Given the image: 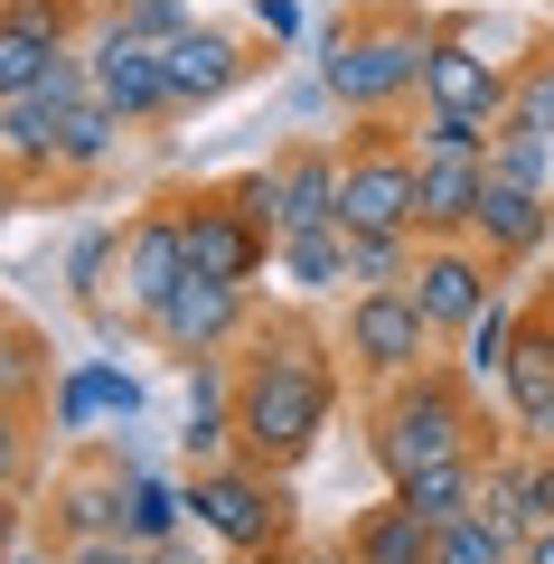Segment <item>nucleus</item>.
<instances>
[{
  "label": "nucleus",
  "instance_id": "f257e3e1",
  "mask_svg": "<svg viewBox=\"0 0 554 564\" xmlns=\"http://www.w3.org/2000/svg\"><path fill=\"white\" fill-rule=\"evenodd\" d=\"M338 386H348V358H338L329 321H311L301 302L254 311V329H245V348H236V452L292 480V470L329 443Z\"/></svg>",
  "mask_w": 554,
  "mask_h": 564
},
{
  "label": "nucleus",
  "instance_id": "f03ea898",
  "mask_svg": "<svg viewBox=\"0 0 554 564\" xmlns=\"http://www.w3.org/2000/svg\"><path fill=\"white\" fill-rule=\"evenodd\" d=\"M423 47L433 20L404 0H348V20L319 29V85L348 122H404L423 95Z\"/></svg>",
  "mask_w": 554,
  "mask_h": 564
},
{
  "label": "nucleus",
  "instance_id": "7ed1b4c3",
  "mask_svg": "<svg viewBox=\"0 0 554 564\" xmlns=\"http://www.w3.org/2000/svg\"><path fill=\"white\" fill-rule=\"evenodd\" d=\"M498 443H508V433L489 423V395H479L452 358H433L423 377L367 395V462L385 470V489H395L404 470H423V462H479V452H498Z\"/></svg>",
  "mask_w": 554,
  "mask_h": 564
},
{
  "label": "nucleus",
  "instance_id": "20e7f679",
  "mask_svg": "<svg viewBox=\"0 0 554 564\" xmlns=\"http://www.w3.org/2000/svg\"><path fill=\"white\" fill-rule=\"evenodd\" d=\"M526 39H535V29H508V20H489V10H442V20H433V47H423V95H414V113H452V122L498 132V122H508V85H517Z\"/></svg>",
  "mask_w": 554,
  "mask_h": 564
},
{
  "label": "nucleus",
  "instance_id": "39448f33",
  "mask_svg": "<svg viewBox=\"0 0 554 564\" xmlns=\"http://www.w3.org/2000/svg\"><path fill=\"white\" fill-rule=\"evenodd\" d=\"M188 527L198 536H217L226 555H263V545H301V518H292V480L263 462H245V452H226V462L188 470Z\"/></svg>",
  "mask_w": 554,
  "mask_h": 564
},
{
  "label": "nucleus",
  "instance_id": "423d86ee",
  "mask_svg": "<svg viewBox=\"0 0 554 564\" xmlns=\"http://www.w3.org/2000/svg\"><path fill=\"white\" fill-rule=\"evenodd\" d=\"M404 141H414V236L423 245L470 236L479 188H489V132L479 122H452V113H414Z\"/></svg>",
  "mask_w": 554,
  "mask_h": 564
},
{
  "label": "nucleus",
  "instance_id": "0eeeda50",
  "mask_svg": "<svg viewBox=\"0 0 554 564\" xmlns=\"http://www.w3.org/2000/svg\"><path fill=\"white\" fill-rule=\"evenodd\" d=\"M329 329H338V358H348V377L367 386V395H385V386L423 377V367L442 358L433 321H423V302L404 292V282H385V292H348Z\"/></svg>",
  "mask_w": 554,
  "mask_h": 564
},
{
  "label": "nucleus",
  "instance_id": "6e6552de",
  "mask_svg": "<svg viewBox=\"0 0 554 564\" xmlns=\"http://www.w3.org/2000/svg\"><path fill=\"white\" fill-rule=\"evenodd\" d=\"M338 226L348 236H414V141H404V122H348V141H338Z\"/></svg>",
  "mask_w": 554,
  "mask_h": 564
},
{
  "label": "nucleus",
  "instance_id": "1a4fd4ad",
  "mask_svg": "<svg viewBox=\"0 0 554 564\" xmlns=\"http://www.w3.org/2000/svg\"><path fill=\"white\" fill-rule=\"evenodd\" d=\"M236 188H245V207L273 226V245L282 236H311V226H338V141L292 132L273 161H254Z\"/></svg>",
  "mask_w": 554,
  "mask_h": 564
},
{
  "label": "nucleus",
  "instance_id": "9d476101",
  "mask_svg": "<svg viewBox=\"0 0 554 564\" xmlns=\"http://www.w3.org/2000/svg\"><path fill=\"white\" fill-rule=\"evenodd\" d=\"M132 470H141V452H132V443H85L76 462L47 480L39 545L76 555V545H95V536H122V489H132Z\"/></svg>",
  "mask_w": 554,
  "mask_h": 564
},
{
  "label": "nucleus",
  "instance_id": "9b49d317",
  "mask_svg": "<svg viewBox=\"0 0 554 564\" xmlns=\"http://www.w3.org/2000/svg\"><path fill=\"white\" fill-rule=\"evenodd\" d=\"M178 245H188V273H217V282H263L273 273V226L245 207L236 180L217 188H178Z\"/></svg>",
  "mask_w": 554,
  "mask_h": 564
},
{
  "label": "nucleus",
  "instance_id": "f8f14e48",
  "mask_svg": "<svg viewBox=\"0 0 554 564\" xmlns=\"http://www.w3.org/2000/svg\"><path fill=\"white\" fill-rule=\"evenodd\" d=\"M245 329H254V282H217V273H188L170 292V302L151 311V329L141 339L160 348V358L198 367V358H236Z\"/></svg>",
  "mask_w": 554,
  "mask_h": 564
},
{
  "label": "nucleus",
  "instance_id": "ddd939ff",
  "mask_svg": "<svg viewBox=\"0 0 554 564\" xmlns=\"http://www.w3.org/2000/svg\"><path fill=\"white\" fill-rule=\"evenodd\" d=\"M85 85H95V104H113L132 132H151V122H178V104H170V66H160V47L151 39H132V29H113L95 10V29H85Z\"/></svg>",
  "mask_w": 554,
  "mask_h": 564
},
{
  "label": "nucleus",
  "instance_id": "4468645a",
  "mask_svg": "<svg viewBox=\"0 0 554 564\" xmlns=\"http://www.w3.org/2000/svg\"><path fill=\"white\" fill-rule=\"evenodd\" d=\"M498 282H508V273H498V263L479 254L470 236H442V245L414 236V273H404V292L423 302V321H433L442 348H460V329H470L479 311L498 302Z\"/></svg>",
  "mask_w": 554,
  "mask_h": 564
},
{
  "label": "nucleus",
  "instance_id": "2eb2a0df",
  "mask_svg": "<svg viewBox=\"0 0 554 564\" xmlns=\"http://www.w3.org/2000/svg\"><path fill=\"white\" fill-rule=\"evenodd\" d=\"M160 66H170V104L178 113H207V104H226L236 85L263 76V39L254 29H226V20H188L170 47H160Z\"/></svg>",
  "mask_w": 554,
  "mask_h": 564
},
{
  "label": "nucleus",
  "instance_id": "dca6fc26",
  "mask_svg": "<svg viewBox=\"0 0 554 564\" xmlns=\"http://www.w3.org/2000/svg\"><path fill=\"white\" fill-rule=\"evenodd\" d=\"M498 404H508V443L554 452V311L545 302H526V321H517V358L498 377Z\"/></svg>",
  "mask_w": 554,
  "mask_h": 564
},
{
  "label": "nucleus",
  "instance_id": "f3484780",
  "mask_svg": "<svg viewBox=\"0 0 554 564\" xmlns=\"http://www.w3.org/2000/svg\"><path fill=\"white\" fill-rule=\"evenodd\" d=\"M122 311H132L141 329H151V311L170 302L178 282H188V245H178V207H141V217H122Z\"/></svg>",
  "mask_w": 554,
  "mask_h": 564
},
{
  "label": "nucleus",
  "instance_id": "a211bd4d",
  "mask_svg": "<svg viewBox=\"0 0 554 564\" xmlns=\"http://www.w3.org/2000/svg\"><path fill=\"white\" fill-rule=\"evenodd\" d=\"M470 245L498 263V273H526V263H545V254H554V198L489 180V188H479V217H470Z\"/></svg>",
  "mask_w": 554,
  "mask_h": 564
},
{
  "label": "nucleus",
  "instance_id": "6ab92c4d",
  "mask_svg": "<svg viewBox=\"0 0 554 564\" xmlns=\"http://www.w3.org/2000/svg\"><path fill=\"white\" fill-rule=\"evenodd\" d=\"M338 545H348V564H433V527H423L395 489H385L377 508H357Z\"/></svg>",
  "mask_w": 554,
  "mask_h": 564
},
{
  "label": "nucleus",
  "instance_id": "aec40b11",
  "mask_svg": "<svg viewBox=\"0 0 554 564\" xmlns=\"http://www.w3.org/2000/svg\"><path fill=\"white\" fill-rule=\"evenodd\" d=\"M122 132H132V122H122L113 104H95V95H85L76 113H66V141H57V188H95L104 170L122 161Z\"/></svg>",
  "mask_w": 554,
  "mask_h": 564
},
{
  "label": "nucleus",
  "instance_id": "412c9836",
  "mask_svg": "<svg viewBox=\"0 0 554 564\" xmlns=\"http://www.w3.org/2000/svg\"><path fill=\"white\" fill-rule=\"evenodd\" d=\"M470 508L498 527V536L526 545V527H535V452H526V443H498L489 470H479V499H470Z\"/></svg>",
  "mask_w": 554,
  "mask_h": 564
},
{
  "label": "nucleus",
  "instance_id": "4be33fe9",
  "mask_svg": "<svg viewBox=\"0 0 554 564\" xmlns=\"http://www.w3.org/2000/svg\"><path fill=\"white\" fill-rule=\"evenodd\" d=\"M273 273L292 282L301 302H348V236H338V226L282 236V245H273Z\"/></svg>",
  "mask_w": 554,
  "mask_h": 564
},
{
  "label": "nucleus",
  "instance_id": "5701e85b",
  "mask_svg": "<svg viewBox=\"0 0 554 564\" xmlns=\"http://www.w3.org/2000/svg\"><path fill=\"white\" fill-rule=\"evenodd\" d=\"M479 470H489V452H479V462H423V470H404V480H395V499L414 508L423 527H452L460 508L479 499Z\"/></svg>",
  "mask_w": 554,
  "mask_h": 564
},
{
  "label": "nucleus",
  "instance_id": "b1692460",
  "mask_svg": "<svg viewBox=\"0 0 554 564\" xmlns=\"http://www.w3.org/2000/svg\"><path fill=\"white\" fill-rule=\"evenodd\" d=\"M517 321H526V302H508V292H498V302L479 311L470 329H460V377H470L479 395H498V377H508V358H517Z\"/></svg>",
  "mask_w": 554,
  "mask_h": 564
},
{
  "label": "nucleus",
  "instance_id": "393cba45",
  "mask_svg": "<svg viewBox=\"0 0 554 564\" xmlns=\"http://www.w3.org/2000/svg\"><path fill=\"white\" fill-rule=\"evenodd\" d=\"M178 527H188V489L160 480V470H132V489H122V536L132 545H170Z\"/></svg>",
  "mask_w": 554,
  "mask_h": 564
},
{
  "label": "nucleus",
  "instance_id": "a878e982",
  "mask_svg": "<svg viewBox=\"0 0 554 564\" xmlns=\"http://www.w3.org/2000/svg\"><path fill=\"white\" fill-rule=\"evenodd\" d=\"M47 386H57V377H47V339L20 321V311H0V404H20V414H29Z\"/></svg>",
  "mask_w": 554,
  "mask_h": 564
},
{
  "label": "nucleus",
  "instance_id": "bb28decb",
  "mask_svg": "<svg viewBox=\"0 0 554 564\" xmlns=\"http://www.w3.org/2000/svg\"><path fill=\"white\" fill-rule=\"evenodd\" d=\"M489 180H508V188H535V198H554V132L498 122V132H489Z\"/></svg>",
  "mask_w": 554,
  "mask_h": 564
},
{
  "label": "nucleus",
  "instance_id": "cd10ccee",
  "mask_svg": "<svg viewBox=\"0 0 554 564\" xmlns=\"http://www.w3.org/2000/svg\"><path fill=\"white\" fill-rule=\"evenodd\" d=\"M113 273H122V226H85L76 245H66V292H76L85 311L113 302Z\"/></svg>",
  "mask_w": 554,
  "mask_h": 564
},
{
  "label": "nucleus",
  "instance_id": "c85d7f7f",
  "mask_svg": "<svg viewBox=\"0 0 554 564\" xmlns=\"http://www.w3.org/2000/svg\"><path fill=\"white\" fill-rule=\"evenodd\" d=\"M508 122H526V132H554V29H535V39H526V57H517Z\"/></svg>",
  "mask_w": 554,
  "mask_h": 564
},
{
  "label": "nucleus",
  "instance_id": "c756f323",
  "mask_svg": "<svg viewBox=\"0 0 554 564\" xmlns=\"http://www.w3.org/2000/svg\"><path fill=\"white\" fill-rule=\"evenodd\" d=\"M433 564H517V536H498L479 508H460L452 527H433Z\"/></svg>",
  "mask_w": 554,
  "mask_h": 564
},
{
  "label": "nucleus",
  "instance_id": "7c9ffc66",
  "mask_svg": "<svg viewBox=\"0 0 554 564\" xmlns=\"http://www.w3.org/2000/svg\"><path fill=\"white\" fill-rule=\"evenodd\" d=\"M348 236V226H338ZM414 273V236H348V292H385Z\"/></svg>",
  "mask_w": 554,
  "mask_h": 564
},
{
  "label": "nucleus",
  "instance_id": "2f4dec72",
  "mask_svg": "<svg viewBox=\"0 0 554 564\" xmlns=\"http://www.w3.org/2000/svg\"><path fill=\"white\" fill-rule=\"evenodd\" d=\"M47 423H57V433H66V443H85V433H95V423H104V395H95V367H66V377L57 386H47Z\"/></svg>",
  "mask_w": 554,
  "mask_h": 564
},
{
  "label": "nucleus",
  "instance_id": "473e14b6",
  "mask_svg": "<svg viewBox=\"0 0 554 564\" xmlns=\"http://www.w3.org/2000/svg\"><path fill=\"white\" fill-rule=\"evenodd\" d=\"M95 10H104V20H113V29H132V39H151V47H170L178 29L198 20L188 0H95Z\"/></svg>",
  "mask_w": 554,
  "mask_h": 564
},
{
  "label": "nucleus",
  "instance_id": "72a5a7b5",
  "mask_svg": "<svg viewBox=\"0 0 554 564\" xmlns=\"http://www.w3.org/2000/svg\"><path fill=\"white\" fill-rule=\"evenodd\" d=\"M29 462H39L29 414H20V404H0V489H29Z\"/></svg>",
  "mask_w": 554,
  "mask_h": 564
},
{
  "label": "nucleus",
  "instance_id": "f704fd0d",
  "mask_svg": "<svg viewBox=\"0 0 554 564\" xmlns=\"http://www.w3.org/2000/svg\"><path fill=\"white\" fill-rule=\"evenodd\" d=\"M85 367H95L104 423H141V377H132V367H113V358H85Z\"/></svg>",
  "mask_w": 554,
  "mask_h": 564
},
{
  "label": "nucleus",
  "instance_id": "c9c22d12",
  "mask_svg": "<svg viewBox=\"0 0 554 564\" xmlns=\"http://www.w3.org/2000/svg\"><path fill=\"white\" fill-rule=\"evenodd\" d=\"M245 29H254L263 47H292L301 39V0H254V20H245Z\"/></svg>",
  "mask_w": 554,
  "mask_h": 564
},
{
  "label": "nucleus",
  "instance_id": "e433bc0d",
  "mask_svg": "<svg viewBox=\"0 0 554 564\" xmlns=\"http://www.w3.org/2000/svg\"><path fill=\"white\" fill-rule=\"evenodd\" d=\"M29 545V489H0V564Z\"/></svg>",
  "mask_w": 554,
  "mask_h": 564
},
{
  "label": "nucleus",
  "instance_id": "4c0bfd02",
  "mask_svg": "<svg viewBox=\"0 0 554 564\" xmlns=\"http://www.w3.org/2000/svg\"><path fill=\"white\" fill-rule=\"evenodd\" d=\"M554 518V452H535V527Z\"/></svg>",
  "mask_w": 554,
  "mask_h": 564
},
{
  "label": "nucleus",
  "instance_id": "58836bf2",
  "mask_svg": "<svg viewBox=\"0 0 554 564\" xmlns=\"http://www.w3.org/2000/svg\"><path fill=\"white\" fill-rule=\"evenodd\" d=\"M517 564H554V518L526 527V545H517Z\"/></svg>",
  "mask_w": 554,
  "mask_h": 564
},
{
  "label": "nucleus",
  "instance_id": "ea45409f",
  "mask_svg": "<svg viewBox=\"0 0 554 564\" xmlns=\"http://www.w3.org/2000/svg\"><path fill=\"white\" fill-rule=\"evenodd\" d=\"M292 564H348V545H292Z\"/></svg>",
  "mask_w": 554,
  "mask_h": 564
},
{
  "label": "nucleus",
  "instance_id": "a19ab883",
  "mask_svg": "<svg viewBox=\"0 0 554 564\" xmlns=\"http://www.w3.org/2000/svg\"><path fill=\"white\" fill-rule=\"evenodd\" d=\"M10 564H66V555H57V545H20V555H10Z\"/></svg>",
  "mask_w": 554,
  "mask_h": 564
},
{
  "label": "nucleus",
  "instance_id": "79ce46f5",
  "mask_svg": "<svg viewBox=\"0 0 554 564\" xmlns=\"http://www.w3.org/2000/svg\"><path fill=\"white\" fill-rule=\"evenodd\" d=\"M226 564H292V545H263V555H226Z\"/></svg>",
  "mask_w": 554,
  "mask_h": 564
},
{
  "label": "nucleus",
  "instance_id": "37998d69",
  "mask_svg": "<svg viewBox=\"0 0 554 564\" xmlns=\"http://www.w3.org/2000/svg\"><path fill=\"white\" fill-rule=\"evenodd\" d=\"M20 198H29V188H20V180H10V170H0V217H10V207H20Z\"/></svg>",
  "mask_w": 554,
  "mask_h": 564
},
{
  "label": "nucleus",
  "instance_id": "c03bdc74",
  "mask_svg": "<svg viewBox=\"0 0 554 564\" xmlns=\"http://www.w3.org/2000/svg\"><path fill=\"white\" fill-rule=\"evenodd\" d=\"M535 302H545V311H554V273H545V282H535Z\"/></svg>",
  "mask_w": 554,
  "mask_h": 564
}]
</instances>
